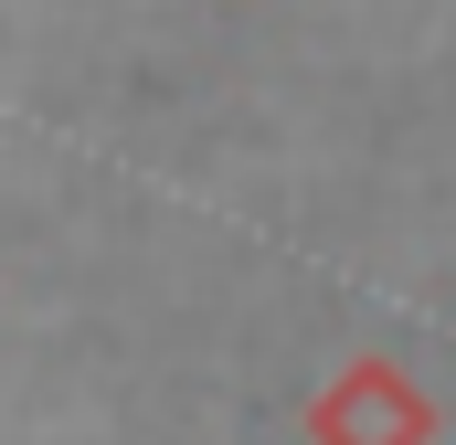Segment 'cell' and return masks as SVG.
I'll return each mask as SVG.
<instances>
[{"mask_svg":"<svg viewBox=\"0 0 456 445\" xmlns=\"http://www.w3.org/2000/svg\"><path fill=\"white\" fill-rule=\"evenodd\" d=\"M308 445H436V403L403 360L361 350L330 371V392L308 403Z\"/></svg>","mask_w":456,"mask_h":445,"instance_id":"obj_1","label":"cell"}]
</instances>
